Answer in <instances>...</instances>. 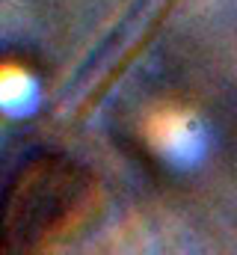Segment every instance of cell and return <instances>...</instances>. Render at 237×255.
Instances as JSON below:
<instances>
[{"mask_svg":"<svg viewBox=\"0 0 237 255\" xmlns=\"http://www.w3.org/2000/svg\"><path fill=\"white\" fill-rule=\"evenodd\" d=\"M92 199V175L48 145L0 148V253L51 244Z\"/></svg>","mask_w":237,"mask_h":255,"instance_id":"1","label":"cell"}]
</instances>
